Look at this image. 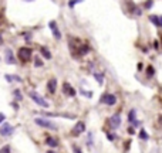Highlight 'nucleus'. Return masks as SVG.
<instances>
[{"label": "nucleus", "mask_w": 162, "mask_h": 153, "mask_svg": "<svg viewBox=\"0 0 162 153\" xmlns=\"http://www.w3.org/2000/svg\"><path fill=\"white\" fill-rule=\"evenodd\" d=\"M29 97H30L37 105H40V106H43V108H49L50 106V103L44 99V97H41V95H40L38 92H36V91H30V92H29Z\"/></svg>", "instance_id": "f257e3e1"}, {"label": "nucleus", "mask_w": 162, "mask_h": 153, "mask_svg": "<svg viewBox=\"0 0 162 153\" xmlns=\"http://www.w3.org/2000/svg\"><path fill=\"white\" fill-rule=\"evenodd\" d=\"M32 55H33V51L29 48V47H21L19 50V58L23 61V63H27L32 60Z\"/></svg>", "instance_id": "f03ea898"}, {"label": "nucleus", "mask_w": 162, "mask_h": 153, "mask_svg": "<svg viewBox=\"0 0 162 153\" xmlns=\"http://www.w3.org/2000/svg\"><path fill=\"white\" fill-rule=\"evenodd\" d=\"M38 126H41V128H47V129H57V126L51 122V120H49V119L46 118H36V120H34Z\"/></svg>", "instance_id": "7ed1b4c3"}, {"label": "nucleus", "mask_w": 162, "mask_h": 153, "mask_svg": "<svg viewBox=\"0 0 162 153\" xmlns=\"http://www.w3.org/2000/svg\"><path fill=\"white\" fill-rule=\"evenodd\" d=\"M101 102L105 103V105H108V106H113V105L117 103V97L114 94H104L101 97Z\"/></svg>", "instance_id": "20e7f679"}, {"label": "nucleus", "mask_w": 162, "mask_h": 153, "mask_svg": "<svg viewBox=\"0 0 162 153\" xmlns=\"http://www.w3.org/2000/svg\"><path fill=\"white\" fill-rule=\"evenodd\" d=\"M119 125H121V115L117 112L110 118V126L113 129H117V128H119Z\"/></svg>", "instance_id": "39448f33"}, {"label": "nucleus", "mask_w": 162, "mask_h": 153, "mask_svg": "<svg viewBox=\"0 0 162 153\" xmlns=\"http://www.w3.org/2000/svg\"><path fill=\"white\" fill-rule=\"evenodd\" d=\"M84 131H85V123L80 120V122H77V123H76V126L73 128V131H71V135H73V136H78L80 133H82Z\"/></svg>", "instance_id": "423d86ee"}, {"label": "nucleus", "mask_w": 162, "mask_h": 153, "mask_svg": "<svg viewBox=\"0 0 162 153\" xmlns=\"http://www.w3.org/2000/svg\"><path fill=\"white\" fill-rule=\"evenodd\" d=\"M13 126L10 125V123H3L1 125V128H0V135L1 136H9L13 133Z\"/></svg>", "instance_id": "0eeeda50"}, {"label": "nucleus", "mask_w": 162, "mask_h": 153, "mask_svg": "<svg viewBox=\"0 0 162 153\" xmlns=\"http://www.w3.org/2000/svg\"><path fill=\"white\" fill-rule=\"evenodd\" d=\"M149 21H151L154 26H157L158 29H161V27H162V16L151 14V16H149Z\"/></svg>", "instance_id": "6e6552de"}, {"label": "nucleus", "mask_w": 162, "mask_h": 153, "mask_svg": "<svg viewBox=\"0 0 162 153\" xmlns=\"http://www.w3.org/2000/svg\"><path fill=\"white\" fill-rule=\"evenodd\" d=\"M63 92H64L65 95H68V97H74L76 95V89L68 84V82H64L63 84Z\"/></svg>", "instance_id": "1a4fd4ad"}, {"label": "nucleus", "mask_w": 162, "mask_h": 153, "mask_svg": "<svg viewBox=\"0 0 162 153\" xmlns=\"http://www.w3.org/2000/svg\"><path fill=\"white\" fill-rule=\"evenodd\" d=\"M47 89H49L50 94H54V92H56V89H57V80H56V78L49 80V82H47Z\"/></svg>", "instance_id": "9d476101"}, {"label": "nucleus", "mask_w": 162, "mask_h": 153, "mask_svg": "<svg viewBox=\"0 0 162 153\" xmlns=\"http://www.w3.org/2000/svg\"><path fill=\"white\" fill-rule=\"evenodd\" d=\"M50 29L53 30V35H54L57 40H60V38H61V34H60L58 29H57V24H56L54 21H50Z\"/></svg>", "instance_id": "9b49d317"}, {"label": "nucleus", "mask_w": 162, "mask_h": 153, "mask_svg": "<svg viewBox=\"0 0 162 153\" xmlns=\"http://www.w3.org/2000/svg\"><path fill=\"white\" fill-rule=\"evenodd\" d=\"M6 63L7 64H14L16 63V58L13 57V52H12V50H6Z\"/></svg>", "instance_id": "f8f14e48"}, {"label": "nucleus", "mask_w": 162, "mask_h": 153, "mask_svg": "<svg viewBox=\"0 0 162 153\" xmlns=\"http://www.w3.org/2000/svg\"><path fill=\"white\" fill-rule=\"evenodd\" d=\"M46 145H47V146H50V148H56V146L58 145V142H57L54 137L47 136V137H46Z\"/></svg>", "instance_id": "ddd939ff"}, {"label": "nucleus", "mask_w": 162, "mask_h": 153, "mask_svg": "<svg viewBox=\"0 0 162 153\" xmlns=\"http://www.w3.org/2000/svg\"><path fill=\"white\" fill-rule=\"evenodd\" d=\"M4 78H6V81H7V82H13V81L21 82V78H20V77H17V75H9V74H6V75H4Z\"/></svg>", "instance_id": "4468645a"}, {"label": "nucleus", "mask_w": 162, "mask_h": 153, "mask_svg": "<svg viewBox=\"0 0 162 153\" xmlns=\"http://www.w3.org/2000/svg\"><path fill=\"white\" fill-rule=\"evenodd\" d=\"M128 120L130 123H135L137 122V111L135 109H131L130 114H128Z\"/></svg>", "instance_id": "2eb2a0df"}, {"label": "nucleus", "mask_w": 162, "mask_h": 153, "mask_svg": "<svg viewBox=\"0 0 162 153\" xmlns=\"http://www.w3.org/2000/svg\"><path fill=\"white\" fill-rule=\"evenodd\" d=\"M40 51H41V54H43V57H44L46 60H51V52H50V50L47 47H41Z\"/></svg>", "instance_id": "dca6fc26"}, {"label": "nucleus", "mask_w": 162, "mask_h": 153, "mask_svg": "<svg viewBox=\"0 0 162 153\" xmlns=\"http://www.w3.org/2000/svg\"><path fill=\"white\" fill-rule=\"evenodd\" d=\"M94 78L97 80L98 84H102L104 82V75L102 74H98V72H94Z\"/></svg>", "instance_id": "f3484780"}, {"label": "nucleus", "mask_w": 162, "mask_h": 153, "mask_svg": "<svg viewBox=\"0 0 162 153\" xmlns=\"http://www.w3.org/2000/svg\"><path fill=\"white\" fill-rule=\"evenodd\" d=\"M139 137H141L142 140H148V139H149V136H148L145 129H141V131H139Z\"/></svg>", "instance_id": "a211bd4d"}, {"label": "nucleus", "mask_w": 162, "mask_h": 153, "mask_svg": "<svg viewBox=\"0 0 162 153\" xmlns=\"http://www.w3.org/2000/svg\"><path fill=\"white\" fill-rule=\"evenodd\" d=\"M154 74H155V68L152 67V65H149V67H148V69H146V75H148V78H151Z\"/></svg>", "instance_id": "6ab92c4d"}, {"label": "nucleus", "mask_w": 162, "mask_h": 153, "mask_svg": "<svg viewBox=\"0 0 162 153\" xmlns=\"http://www.w3.org/2000/svg\"><path fill=\"white\" fill-rule=\"evenodd\" d=\"M34 64H36V67H43V61L38 57H34Z\"/></svg>", "instance_id": "aec40b11"}, {"label": "nucleus", "mask_w": 162, "mask_h": 153, "mask_svg": "<svg viewBox=\"0 0 162 153\" xmlns=\"http://www.w3.org/2000/svg\"><path fill=\"white\" fill-rule=\"evenodd\" d=\"M142 6H144V9L148 10V9H151V7L154 6V1H144V3H142Z\"/></svg>", "instance_id": "412c9836"}, {"label": "nucleus", "mask_w": 162, "mask_h": 153, "mask_svg": "<svg viewBox=\"0 0 162 153\" xmlns=\"http://www.w3.org/2000/svg\"><path fill=\"white\" fill-rule=\"evenodd\" d=\"M13 94H14V97H16L17 101H21V99H23V95L20 94V91H19V89H16V91H14Z\"/></svg>", "instance_id": "4be33fe9"}, {"label": "nucleus", "mask_w": 162, "mask_h": 153, "mask_svg": "<svg viewBox=\"0 0 162 153\" xmlns=\"http://www.w3.org/2000/svg\"><path fill=\"white\" fill-rule=\"evenodd\" d=\"M0 153H10V146H9V145L3 146V148L0 149Z\"/></svg>", "instance_id": "5701e85b"}, {"label": "nucleus", "mask_w": 162, "mask_h": 153, "mask_svg": "<svg viewBox=\"0 0 162 153\" xmlns=\"http://www.w3.org/2000/svg\"><path fill=\"white\" fill-rule=\"evenodd\" d=\"M73 150H74V153H82L80 148H77V145H73Z\"/></svg>", "instance_id": "b1692460"}, {"label": "nucleus", "mask_w": 162, "mask_h": 153, "mask_svg": "<svg viewBox=\"0 0 162 153\" xmlns=\"http://www.w3.org/2000/svg\"><path fill=\"white\" fill-rule=\"evenodd\" d=\"M107 137H108L110 140H115V136H114V133H107Z\"/></svg>", "instance_id": "393cba45"}, {"label": "nucleus", "mask_w": 162, "mask_h": 153, "mask_svg": "<svg viewBox=\"0 0 162 153\" xmlns=\"http://www.w3.org/2000/svg\"><path fill=\"white\" fill-rule=\"evenodd\" d=\"M88 145H93V133L88 135Z\"/></svg>", "instance_id": "a878e982"}, {"label": "nucleus", "mask_w": 162, "mask_h": 153, "mask_svg": "<svg viewBox=\"0 0 162 153\" xmlns=\"http://www.w3.org/2000/svg\"><path fill=\"white\" fill-rule=\"evenodd\" d=\"M4 119H6L4 114H0V123H3V122H4Z\"/></svg>", "instance_id": "bb28decb"}, {"label": "nucleus", "mask_w": 162, "mask_h": 153, "mask_svg": "<svg viewBox=\"0 0 162 153\" xmlns=\"http://www.w3.org/2000/svg\"><path fill=\"white\" fill-rule=\"evenodd\" d=\"M77 3H78V1H70V3H68V6H70V7H74Z\"/></svg>", "instance_id": "cd10ccee"}, {"label": "nucleus", "mask_w": 162, "mask_h": 153, "mask_svg": "<svg viewBox=\"0 0 162 153\" xmlns=\"http://www.w3.org/2000/svg\"><path fill=\"white\" fill-rule=\"evenodd\" d=\"M158 44H159V43H158V41H154V47H155V48H157V50H158V48H159V46H158Z\"/></svg>", "instance_id": "c85d7f7f"}, {"label": "nucleus", "mask_w": 162, "mask_h": 153, "mask_svg": "<svg viewBox=\"0 0 162 153\" xmlns=\"http://www.w3.org/2000/svg\"><path fill=\"white\" fill-rule=\"evenodd\" d=\"M142 67H144V65H142V64H141V63H139V64H138V69H139V71H141V69H142Z\"/></svg>", "instance_id": "c756f323"}, {"label": "nucleus", "mask_w": 162, "mask_h": 153, "mask_svg": "<svg viewBox=\"0 0 162 153\" xmlns=\"http://www.w3.org/2000/svg\"><path fill=\"white\" fill-rule=\"evenodd\" d=\"M128 132L130 133H134V128H128Z\"/></svg>", "instance_id": "7c9ffc66"}, {"label": "nucleus", "mask_w": 162, "mask_h": 153, "mask_svg": "<svg viewBox=\"0 0 162 153\" xmlns=\"http://www.w3.org/2000/svg\"><path fill=\"white\" fill-rule=\"evenodd\" d=\"M1 43H3V37L0 35V44H1Z\"/></svg>", "instance_id": "2f4dec72"}, {"label": "nucleus", "mask_w": 162, "mask_h": 153, "mask_svg": "<svg viewBox=\"0 0 162 153\" xmlns=\"http://www.w3.org/2000/svg\"><path fill=\"white\" fill-rule=\"evenodd\" d=\"M47 153H54V152H51V150H49V152H47Z\"/></svg>", "instance_id": "473e14b6"}]
</instances>
